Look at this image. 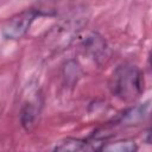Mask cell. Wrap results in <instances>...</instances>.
<instances>
[{"label": "cell", "instance_id": "cell-2", "mask_svg": "<svg viewBox=\"0 0 152 152\" xmlns=\"http://www.w3.org/2000/svg\"><path fill=\"white\" fill-rule=\"evenodd\" d=\"M88 21V15L84 11H77L62 20L56 25L48 34L46 40L51 49L62 50L65 49L78 34V32L84 27Z\"/></svg>", "mask_w": 152, "mask_h": 152}, {"label": "cell", "instance_id": "cell-3", "mask_svg": "<svg viewBox=\"0 0 152 152\" xmlns=\"http://www.w3.org/2000/svg\"><path fill=\"white\" fill-rule=\"evenodd\" d=\"M39 15L37 10H25L11 17L2 26V36L10 40L21 39L30 30L31 25Z\"/></svg>", "mask_w": 152, "mask_h": 152}, {"label": "cell", "instance_id": "cell-6", "mask_svg": "<svg viewBox=\"0 0 152 152\" xmlns=\"http://www.w3.org/2000/svg\"><path fill=\"white\" fill-rule=\"evenodd\" d=\"M87 150H97L94 142H89L83 139L76 138H65L57 142L53 147V151L62 152H76V151H87Z\"/></svg>", "mask_w": 152, "mask_h": 152}, {"label": "cell", "instance_id": "cell-9", "mask_svg": "<svg viewBox=\"0 0 152 152\" xmlns=\"http://www.w3.org/2000/svg\"><path fill=\"white\" fill-rule=\"evenodd\" d=\"M63 74H64V77L68 83L75 84V83H77L78 78L81 77V68L75 61H69L64 66Z\"/></svg>", "mask_w": 152, "mask_h": 152}, {"label": "cell", "instance_id": "cell-8", "mask_svg": "<svg viewBox=\"0 0 152 152\" xmlns=\"http://www.w3.org/2000/svg\"><path fill=\"white\" fill-rule=\"evenodd\" d=\"M147 109H148L147 103H145L142 106H135V107H133V108H131L124 113L122 118L120 119V122L134 125V124L144 120V118L147 115Z\"/></svg>", "mask_w": 152, "mask_h": 152}, {"label": "cell", "instance_id": "cell-1", "mask_svg": "<svg viewBox=\"0 0 152 152\" xmlns=\"http://www.w3.org/2000/svg\"><path fill=\"white\" fill-rule=\"evenodd\" d=\"M112 94L125 102L137 100L144 91V76L132 63H122L115 68L109 80Z\"/></svg>", "mask_w": 152, "mask_h": 152}, {"label": "cell", "instance_id": "cell-7", "mask_svg": "<svg viewBox=\"0 0 152 152\" xmlns=\"http://www.w3.org/2000/svg\"><path fill=\"white\" fill-rule=\"evenodd\" d=\"M100 150L107 152H134L138 150V145L132 139H120L102 145Z\"/></svg>", "mask_w": 152, "mask_h": 152}, {"label": "cell", "instance_id": "cell-5", "mask_svg": "<svg viewBox=\"0 0 152 152\" xmlns=\"http://www.w3.org/2000/svg\"><path fill=\"white\" fill-rule=\"evenodd\" d=\"M40 112H42V102L39 97H33L24 103L20 112V122L26 132H32L37 127Z\"/></svg>", "mask_w": 152, "mask_h": 152}, {"label": "cell", "instance_id": "cell-4", "mask_svg": "<svg viewBox=\"0 0 152 152\" xmlns=\"http://www.w3.org/2000/svg\"><path fill=\"white\" fill-rule=\"evenodd\" d=\"M82 49L96 64H104L110 56L109 48L104 38L97 32H90L82 39Z\"/></svg>", "mask_w": 152, "mask_h": 152}]
</instances>
